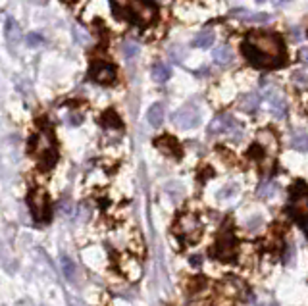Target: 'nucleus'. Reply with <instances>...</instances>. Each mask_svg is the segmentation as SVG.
Listing matches in <instances>:
<instances>
[{"label":"nucleus","instance_id":"1","mask_svg":"<svg viewBox=\"0 0 308 306\" xmlns=\"http://www.w3.org/2000/svg\"><path fill=\"white\" fill-rule=\"evenodd\" d=\"M243 56L256 69H274L285 64V44L276 33L254 31L241 43Z\"/></svg>","mask_w":308,"mask_h":306},{"label":"nucleus","instance_id":"2","mask_svg":"<svg viewBox=\"0 0 308 306\" xmlns=\"http://www.w3.org/2000/svg\"><path fill=\"white\" fill-rule=\"evenodd\" d=\"M29 153L35 156L37 164L43 170H52L54 164L58 162V151H56V143L54 137L48 129H41L33 135L29 143Z\"/></svg>","mask_w":308,"mask_h":306},{"label":"nucleus","instance_id":"3","mask_svg":"<svg viewBox=\"0 0 308 306\" xmlns=\"http://www.w3.org/2000/svg\"><path fill=\"white\" fill-rule=\"evenodd\" d=\"M123 8H125V18L141 27L153 23V20L156 18V6L151 0H127Z\"/></svg>","mask_w":308,"mask_h":306},{"label":"nucleus","instance_id":"4","mask_svg":"<svg viewBox=\"0 0 308 306\" xmlns=\"http://www.w3.org/2000/svg\"><path fill=\"white\" fill-rule=\"evenodd\" d=\"M31 216L37 223H46L50 219V200L43 189H33L27 197Z\"/></svg>","mask_w":308,"mask_h":306},{"label":"nucleus","instance_id":"5","mask_svg":"<svg viewBox=\"0 0 308 306\" xmlns=\"http://www.w3.org/2000/svg\"><path fill=\"white\" fill-rule=\"evenodd\" d=\"M172 123L179 129H195L200 125V110L195 102H189L181 106L179 110L174 112L172 116Z\"/></svg>","mask_w":308,"mask_h":306},{"label":"nucleus","instance_id":"6","mask_svg":"<svg viewBox=\"0 0 308 306\" xmlns=\"http://www.w3.org/2000/svg\"><path fill=\"white\" fill-rule=\"evenodd\" d=\"M208 133L210 135H231V137L237 135V139H239L241 137V123L231 114H220L208 125Z\"/></svg>","mask_w":308,"mask_h":306},{"label":"nucleus","instance_id":"7","mask_svg":"<svg viewBox=\"0 0 308 306\" xmlns=\"http://www.w3.org/2000/svg\"><path fill=\"white\" fill-rule=\"evenodd\" d=\"M89 77L98 85H110L116 81V67L110 62H92Z\"/></svg>","mask_w":308,"mask_h":306},{"label":"nucleus","instance_id":"8","mask_svg":"<svg viewBox=\"0 0 308 306\" xmlns=\"http://www.w3.org/2000/svg\"><path fill=\"white\" fill-rule=\"evenodd\" d=\"M235 248H237L235 237L229 235V233H225V235H221V237L216 241L214 248H212V254H214V258L225 262V260H231V258L235 256Z\"/></svg>","mask_w":308,"mask_h":306},{"label":"nucleus","instance_id":"9","mask_svg":"<svg viewBox=\"0 0 308 306\" xmlns=\"http://www.w3.org/2000/svg\"><path fill=\"white\" fill-rule=\"evenodd\" d=\"M266 102L270 104V110H272V114L276 116L277 120H281V118H285V114H287V102H285V96H283V92L276 89V87H270V89H266Z\"/></svg>","mask_w":308,"mask_h":306},{"label":"nucleus","instance_id":"10","mask_svg":"<svg viewBox=\"0 0 308 306\" xmlns=\"http://www.w3.org/2000/svg\"><path fill=\"white\" fill-rule=\"evenodd\" d=\"M177 231L185 235L187 239H197L200 233V221L195 218L193 214L181 216V219L177 221Z\"/></svg>","mask_w":308,"mask_h":306},{"label":"nucleus","instance_id":"11","mask_svg":"<svg viewBox=\"0 0 308 306\" xmlns=\"http://www.w3.org/2000/svg\"><path fill=\"white\" fill-rule=\"evenodd\" d=\"M154 145H156L162 153L170 154V156H176V158L181 156V145H179L172 135H162L160 139L154 141Z\"/></svg>","mask_w":308,"mask_h":306},{"label":"nucleus","instance_id":"12","mask_svg":"<svg viewBox=\"0 0 308 306\" xmlns=\"http://www.w3.org/2000/svg\"><path fill=\"white\" fill-rule=\"evenodd\" d=\"M237 108L245 114H254L260 108V96L256 92H246L241 94V98L237 100Z\"/></svg>","mask_w":308,"mask_h":306},{"label":"nucleus","instance_id":"13","mask_svg":"<svg viewBox=\"0 0 308 306\" xmlns=\"http://www.w3.org/2000/svg\"><path fill=\"white\" fill-rule=\"evenodd\" d=\"M231 16L243 18V22H246V23H268V22L272 20V14H248L245 10L231 12Z\"/></svg>","mask_w":308,"mask_h":306},{"label":"nucleus","instance_id":"14","mask_svg":"<svg viewBox=\"0 0 308 306\" xmlns=\"http://www.w3.org/2000/svg\"><path fill=\"white\" fill-rule=\"evenodd\" d=\"M4 35H6V39H8V43H18L20 39H22V27H20V23L14 20V18H8L6 20V25H4Z\"/></svg>","mask_w":308,"mask_h":306},{"label":"nucleus","instance_id":"15","mask_svg":"<svg viewBox=\"0 0 308 306\" xmlns=\"http://www.w3.org/2000/svg\"><path fill=\"white\" fill-rule=\"evenodd\" d=\"M214 31L206 29V31H200L198 35H195V39H193V46L195 48H208V46H212L214 44Z\"/></svg>","mask_w":308,"mask_h":306},{"label":"nucleus","instance_id":"16","mask_svg":"<svg viewBox=\"0 0 308 306\" xmlns=\"http://www.w3.org/2000/svg\"><path fill=\"white\" fill-rule=\"evenodd\" d=\"M212 56H214V62L216 64H220V66H229L231 62H233V50L229 48V46H218L214 52H212Z\"/></svg>","mask_w":308,"mask_h":306},{"label":"nucleus","instance_id":"17","mask_svg":"<svg viewBox=\"0 0 308 306\" xmlns=\"http://www.w3.org/2000/svg\"><path fill=\"white\" fill-rule=\"evenodd\" d=\"M147 120H149V123H151L153 127H160V125L164 123V106H162L160 102H156V104H153V106L149 108Z\"/></svg>","mask_w":308,"mask_h":306},{"label":"nucleus","instance_id":"18","mask_svg":"<svg viewBox=\"0 0 308 306\" xmlns=\"http://www.w3.org/2000/svg\"><path fill=\"white\" fill-rule=\"evenodd\" d=\"M291 147L299 153H308V135L303 129H297L291 137Z\"/></svg>","mask_w":308,"mask_h":306},{"label":"nucleus","instance_id":"19","mask_svg":"<svg viewBox=\"0 0 308 306\" xmlns=\"http://www.w3.org/2000/svg\"><path fill=\"white\" fill-rule=\"evenodd\" d=\"M258 145L264 149V151H276L277 149V139L274 137L272 131H260L258 133Z\"/></svg>","mask_w":308,"mask_h":306},{"label":"nucleus","instance_id":"20","mask_svg":"<svg viewBox=\"0 0 308 306\" xmlns=\"http://www.w3.org/2000/svg\"><path fill=\"white\" fill-rule=\"evenodd\" d=\"M172 77V69L166 64H154L153 66V79L156 83H166Z\"/></svg>","mask_w":308,"mask_h":306},{"label":"nucleus","instance_id":"21","mask_svg":"<svg viewBox=\"0 0 308 306\" xmlns=\"http://www.w3.org/2000/svg\"><path fill=\"white\" fill-rule=\"evenodd\" d=\"M102 123L106 127H114V129H122V120L118 118V114L114 110H108L104 116H102Z\"/></svg>","mask_w":308,"mask_h":306},{"label":"nucleus","instance_id":"22","mask_svg":"<svg viewBox=\"0 0 308 306\" xmlns=\"http://www.w3.org/2000/svg\"><path fill=\"white\" fill-rule=\"evenodd\" d=\"M277 193V185L276 181H272V179H268L266 183L260 185V191H258V195L262 197V198H270V197H274Z\"/></svg>","mask_w":308,"mask_h":306},{"label":"nucleus","instance_id":"23","mask_svg":"<svg viewBox=\"0 0 308 306\" xmlns=\"http://www.w3.org/2000/svg\"><path fill=\"white\" fill-rule=\"evenodd\" d=\"M62 272H64V276L67 279H71L73 274H75V264H73V260L69 256H62Z\"/></svg>","mask_w":308,"mask_h":306},{"label":"nucleus","instance_id":"24","mask_svg":"<svg viewBox=\"0 0 308 306\" xmlns=\"http://www.w3.org/2000/svg\"><path fill=\"white\" fill-rule=\"evenodd\" d=\"M293 83H295L297 87H301V89H307L308 87V73L307 71H297V73L293 75Z\"/></svg>","mask_w":308,"mask_h":306},{"label":"nucleus","instance_id":"25","mask_svg":"<svg viewBox=\"0 0 308 306\" xmlns=\"http://www.w3.org/2000/svg\"><path fill=\"white\" fill-rule=\"evenodd\" d=\"M137 52H139V44L137 43H125L123 44V56L125 58H133V56H137Z\"/></svg>","mask_w":308,"mask_h":306},{"label":"nucleus","instance_id":"26","mask_svg":"<svg viewBox=\"0 0 308 306\" xmlns=\"http://www.w3.org/2000/svg\"><path fill=\"white\" fill-rule=\"evenodd\" d=\"M25 41H27L29 46H39V44H43L44 39H43V35H39V33H29Z\"/></svg>","mask_w":308,"mask_h":306},{"label":"nucleus","instance_id":"27","mask_svg":"<svg viewBox=\"0 0 308 306\" xmlns=\"http://www.w3.org/2000/svg\"><path fill=\"white\" fill-rule=\"evenodd\" d=\"M237 193V185H229V187H225L221 193H220V197L221 198H227V197H231V195H235Z\"/></svg>","mask_w":308,"mask_h":306},{"label":"nucleus","instance_id":"28","mask_svg":"<svg viewBox=\"0 0 308 306\" xmlns=\"http://www.w3.org/2000/svg\"><path fill=\"white\" fill-rule=\"evenodd\" d=\"M299 60L303 64H308V48H301L299 50Z\"/></svg>","mask_w":308,"mask_h":306},{"label":"nucleus","instance_id":"29","mask_svg":"<svg viewBox=\"0 0 308 306\" xmlns=\"http://www.w3.org/2000/svg\"><path fill=\"white\" fill-rule=\"evenodd\" d=\"M285 2H291V0H274V4H277V6H281V4H285Z\"/></svg>","mask_w":308,"mask_h":306},{"label":"nucleus","instance_id":"30","mask_svg":"<svg viewBox=\"0 0 308 306\" xmlns=\"http://www.w3.org/2000/svg\"><path fill=\"white\" fill-rule=\"evenodd\" d=\"M260 306H279L277 303H264V305H260Z\"/></svg>","mask_w":308,"mask_h":306},{"label":"nucleus","instance_id":"31","mask_svg":"<svg viewBox=\"0 0 308 306\" xmlns=\"http://www.w3.org/2000/svg\"><path fill=\"white\" fill-rule=\"evenodd\" d=\"M256 2H260V4H262V2H266V0H256Z\"/></svg>","mask_w":308,"mask_h":306}]
</instances>
